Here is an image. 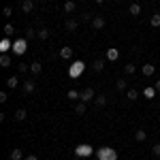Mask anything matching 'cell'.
I'll list each match as a JSON object with an SVG mask.
<instances>
[{
	"label": "cell",
	"instance_id": "obj_1",
	"mask_svg": "<svg viewBox=\"0 0 160 160\" xmlns=\"http://www.w3.org/2000/svg\"><path fill=\"white\" fill-rule=\"evenodd\" d=\"M96 152L92 145H88V143H79L77 148H75V156L77 158H90V156H94Z\"/></svg>",
	"mask_w": 160,
	"mask_h": 160
},
{
	"label": "cell",
	"instance_id": "obj_2",
	"mask_svg": "<svg viewBox=\"0 0 160 160\" xmlns=\"http://www.w3.org/2000/svg\"><path fill=\"white\" fill-rule=\"evenodd\" d=\"M83 71H86V62L83 60H77L71 64V68H68V77L71 79H77V77H81L83 75Z\"/></svg>",
	"mask_w": 160,
	"mask_h": 160
},
{
	"label": "cell",
	"instance_id": "obj_3",
	"mask_svg": "<svg viewBox=\"0 0 160 160\" xmlns=\"http://www.w3.org/2000/svg\"><path fill=\"white\" fill-rule=\"evenodd\" d=\"M96 158L98 160H118V152L113 148H100L96 152Z\"/></svg>",
	"mask_w": 160,
	"mask_h": 160
},
{
	"label": "cell",
	"instance_id": "obj_4",
	"mask_svg": "<svg viewBox=\"0 0 160 160\" xmlns=\"http://www.w3.org/2000/svg\"><path fill=\"white\" fill-rule=\"evenodd\" d=\"M26 51H28V38H17V41H13V53H15V56H24Z\"/></svg>",
	"mask_w": 160,
	"mask_h": 160
},
{
	"label": "cell",
	"instance_id": "obj_5",
	"mask_svg": "<svg viewBox=\"0 0 160 160\" xmlns=\"http://www.w3.org/2000/svg\"><path fill=\"white\" fill-rule=\"evenodd\" d=\"M96 98V92H94V88H86L83 92H81V102H90V100Z\"/></svg>",
	"mask_w": 160,
	"mask_h": 160
},
{
	"label": "cell",
	"instance_id": "obj_6",
	"mask_svg": "<svg viewBox=\"0 0 160 160\" xmlns=\"http://www.w3.org/2000/svg\"><path fill=\"white\" fill-rule=\"evenodd\" d=\"M0 51H2V53H7V51H13V43H11V38H2V41H0Z\"/></svg>",
	"mask_w": 160,
	"mask_h": 160
},
{
	"label": "cell",
	"instance_id": "obj_7",
	"mask_svg": "<svg viewBox=\"0 0 160 160\" xmlns=\"http://www.w3.org/2000/svg\"><path fill=\"white\" fill-rule=\"evenodd\" d=\"M118 58H120V49H118V47H109V49H107V60L115 62Z\"/></svg>",
	"mask_w": 160,
	"mask_h": 160
},
{
	"label": "cell",
	"instance_id": "obj_8",
	"mask_svg": "<svg viewBox=\"0 0 160 160\" xmlns=\"http://www.w3.org/2000/svg\"><path fill=\"white\" fill-rule=\"evenodd\" d=\"M92 28H94V30H102V28H105V17L96 15V17L92 19Z\"/></svg>",
	"mask_w": 160,
	"mask_h": 160
},
{
	"label": "cell",
	"instance_id": "obj_9",
	"mask_svg": "<svg viewBox=\"0 0 160 160\" xmlns=\"http://www.w3.org/2000/svg\"><path fill=\"white\" fill-rule=\"evenodd\" d=\"M141 73L145 75V77H152V75L156 73V66H154V64H143V66H141Z\"/></svg>",
	"mask_w": 160,
	"mask_h": 160
},
{
	"label": "cell",
	"instance_id": "obj_10",
	"mask_svg": "<svg viewBox=\"0 0 160 160\" xmlns=\"http://www.w3.org/2000/svg\"><path fill=\"white\" fill-rule=\"evenodd\" d=\"M11 64H13V60H11L9 53H2V56H0V66H2V68H9Z\"/></svg>",
	"mask_w": 160,
	"mask_h": 160
},
{
	"label": "cell",
	"instance_id": "obj_11",
	"mask_svg": "<svg viewBox=\"0 0 160 160\" xmlns=\"http://www.w3.org/2000/svg\"><path fill=\"white\" fill-rule=\"evenodd\" d=\"M60 58L62 60H71V58H73V47H62L60 49Z\"/></svg>",
	"mask_w": 160,
	"mask_h": 160
},
{
	"label": "cell",
	"instance_id": "obj_12",
	"mask_svg": "<svg viewBox=\"0 0 160 160\" xmlns=\"http://www.w3.org/2000/svg\"><path fill=\"white\" fill-rule=\"evenodd\" d=\"M22 11L24 13H32L34 11V0H24V2H22Z\"/></svg>",
	"mask_w": 160,
	"mask_h": 160
},
{
	"label": "cell",
	"instance_id": "obj_13",
	"mask_svg": "<svg viewBox=\"0 0 160 160\" xmlns=\"http://www.w3.org/2000/svg\"><path fill=\"white\" fill-rule=\"evenodd\" d=\"M30 73L32 75H41L43 73V64H41V62H32V64H30Z\"/></svg>",
	"mask_w": 160,
	"mask_h": 160
},
{
	"label": "cell",
	"instance_id": "obj_14",
	"mask_svg": "<svg viewBox=\"0 0 160 160\" xmlns=\"http://www.w3.org/2000/svg\"><path fill=\"white\" fill-rule=\"evenodd\" d=\"M24 92L26 94H32V92H34V90H37V83H34V81H24Z\"/></svg>",
	"mask_w": 160,
	"mask_h": 160
},
{
	"label": "cell",
	"instance_id": "obj_15",
	"mask_svg": "<svg viewBox=\"0 0 160 160\" xmlns=\"http://www.w3.org/2000/svg\"><path fill=\"white\" fill-rule=\"evenodd\" d=\"M156 92H158L156 88L148 86V88H145V90H143V96H145V98H154V96H156Z\"/></svg>",
	"mask_w": 160,
	"mask_h": 160
},
{
	"label": "cell",
	"instance_id": "obj_16",
	"mask_svg": "<svg viewBox=\"0 0 160 160\" xmlns=\"http://www.w3.org/2000/svg\"><path fill=\"white\" fill-rule=\"evenodd\" d=\"M102 68H105V62L102 60H94L92 62V71H94V73H100Z\"/></svg>",
	"mask_w": 160,
	"mask_h": 160
},
{
	"label": "cell",
	"instance_id": "obj_17",
	"mask_svg": "<svg viewBox=\"0 0 160 160\" xmlns=\"http://www.w3.org/2000/svg\"><path fill=\"white\" fill-rule=\"evenodd\" d=\"M9 158L11 160H24V152L22 149H13L11 154H9Z\"/></svg>",
	"mask_w": 160,
	"mask_h": 160
},
{
	"label": "cell",
	"instance_id": "obj_18",
	"mask_svg": "<svg viewBox=\"0 0 160 160\" xmlns=\"http://www.w3.org/2000/svg\"><path fill=\"white\" fill-rule=\"evenodd\" d=\"M17 86H19V79H17V77H9V79H7V88H9V90H15Z\"/></svg>",
	"mask_w": 160,
	"mask_h": 160
},
{
	"label": "cell",
	"instance_id": "obj_19",
	"mask_svg": "<svg viewBox=\"0 0 160 160\" xmlns=\"http://www.w3.org/2000/svg\"><path fill=\"white\" fill-rule=\"evenodd\" d=\"M66 98H68V100H77V98H81V92H77V90H68V92H66Z\"/></svg>",
	"mask_w": 160,
	"mask_h": 160
},
{
	"label": "cell",
	"instance_id": "obj_20",
	"mask_svg": "<svg viewBox=\"0 0 160 160\" xmlns=\"http://www.w3.org/2000/svg\"><path fill=\"white\" fill-rule=\"evenodd\" d=\"M149 24H152V28H160V13H154V15H152Z\"/></svg>",
	"mask_w": 160,
	"mask_h": 160
},
{
	"label": "cell",
	"instance_id": "obj_21",
	"mask_svg": "<svg viewBox=\"0 0 160 160\" xmlns=\"http://www.w3.org/2000/svg\"><path fill=\"white\" fill-rule=\"evenodd\" d=\"M94 105H96V107H105V105H107V96H102V94H98V96L94 98Z\"/></svg>",
	"mask_w": 160,
	"mask_h": 160
},
{
	"label": "cell",
	"instance_id": "obj_22",
	"mask_svg": "<svg viewBox=\"0 0 160 160\" xmlns=\"http://www.w3.org/2000/svg\"><path fill=\"white\" fill-rule=\"evenodd\" d=\"M75 9H77V4H75L73 0H66V2H64V11L66 13H73Z\"/></svg>",
	"mask_w": 160,
	"mask_h": 160
},
{
	"label": "cell",
	"instance_id": "obj_23",
	"mask_svg": "<svg viewBox=\"0 0 160 160\" xmlns=\"http://www.w3.org/2000/svg\"><path fill=\"white\" fill-rule=\"evenodd\" d=\"M26 115H28V113H26V109H17V111H15V120H17V122H24Z\"/></svg>",
	"mask_w": 160,
	"mask_h": 160
},
{
	"label": "cell",
	"instance_id": "obj_24",
	"mask_svg": "<svg viewBox=\"0 0 160 160\" xmlns=\"http://www.w3.org/2000/svg\"><path fill=\"white\" fill-rule=\"evenodd\" d=\"M17 71H19L22 75L28 73V71H30V64H28V62H19V64H17Z\"/></svg>",
	"mask_w": 160,
	"mask_h": 160
},
{
	"label": "cell",
	"instance_id": "obj_25",
	"mask_svg": "<svg viewBox=\"0 0 160 160\" xmlns=\"http://www.w3.org/2000/svg\"><path fill=\"white\" fill-rule=\"evenodd\" d=\"M128 11L132 13V15H139V13H141V4H139V2H132V4H130V9H128Z\"/></svg>",
	"mask_w": 160,
	"mask_h": 160
},
{
	"label": "cell",
	"instance_id": "obj_26",
	"mask_svg": "<svg viewBox=\"0 0 160 160\" xmlns=\"http://www.w3.org/2000/svg\"><path fill=\"white\" fill-rule=\"evenodd\" d=\"M38 38H41V41H47V38H49V30H47V28H41V30H38Z\"/></svg>",
	"mask_w": 160,
	"mask_h": 160
},
{
	"label": "cell",
	"instance_id": "obj_27",
	"mask_svg": "<svg viewBox=\"0 0 160 160\" xmlns=\"http://www.w3.org/2000/svg\"><path fill=\"white\" fill-rule=\"evenodd\" d=\"M124 73H126V75H135L137 73V66H135V64H126V66H124Z\"/></svg>",
	"mask_w": 160,
	"mask_h": 160
},
{
	"label": "cell",
	"instance_id": "obj_28",
	"mask_svg": "<svg viewBox=\"0 0 160 160\" xmlns=\"http://www.w3.org/2000/svg\"><path fill=\"white\" fill-rule=\"evenodd\" d=\"M34 37H38V30H34V28H28L24 38H34Z\"/></svg>",
	"mask_w": 160,
	"mask_h": 160
},
{
	"label": "cell",
	"instance_id": "obj_29",
	"mask_svg": "<svg viewBox=\"0 0 160 160\" xmlns=\"http://www.w3.org/2000/svg\"><path fill=\"white\" fill-rule=\"evenodd\" d=\"M135 139H137V141H145V139H148V132H145V130H137Z\"/></svg>",
	"mask_w": 160,
	"mask_h": 160
},
{
	"label": "cell",
	"instance_id": "obj_30",
	"mask_svg": "<svg viewBox=\"0 0 160 160\" xmlns=\"http://www.w3.org/2000/svg\"><path fill=\"white\" fill-rule=\"evenodd\" d=\"M77 26H79L77 19H68V22H66V30H77Z\"/></svg>",
	"mask_w": 160,
	"mask_h": 160
},
{
	"label": "cell",
	"instance_id": "obj_31",
	"mask_svg": "<svg viewBox=\"0 0 160 160\" xmlns=\"http://www.w3.org/2000/svg\"><path fill=\"white\" fill-rule=\"evenodd\" d=\"M137 96H139V92H137V90H126V98L137 100Z\"/></svg>",
	"mask_w": 160,
	"mask_h": 160
},
{
	"label": "cell",
	"instance_id": "obj_32",
	"mask_svg": "<svg viewBox=\"0 0 160 160\" xmlns=\"http://www.w3.org/2000/svg\"><path fill=\"white\" fill-rule=\"evenodd\" d=\"M75 113H79V115H83V113H86V102H79V105L75 107Z\"/></svg>",
	"mask_w": 160,
	"mask_h": 160
},
{
	"label": "cell",
	"instance_id": "obj_33",
	"mask_svg": "<svg viewBox=\"0 0 160 160\" xmlns=\"http://www.w3.org/2000/svg\"><path fill=\"white\" fill-rule=\"evenodd\" d=\"M13 30H15V28H13V24H7V26H4V37L9 38L13 34Z\"/></svg>",
	"mask_w": 160,
	"mask_h": 160
},
{
	"label": "cell",
	"instance_id": "obj_34",
	"mask_svg": "<svg viewBox=\"0 0 160 160\" xmlns=\"http://www.w3.org/2000/svg\"><path fill=\"white\" fill-rule=\"evenodd\" d=\"M115 88H118V90H126V79H118V81H115Z\"/></svg>",
	"mask_w": 160,
	"mask_h": 160
},
{
	"label": "cell",
	"instance_id": "obj_35",
	"mask_svg": "<svg viewBox=\"0 0 160 160\" xmlns=\"http://www.w3.org/2000/svg\"><path fill=\"white\" fill-rule=\"evenodd\" d=\"M2 15H4V17H11V15H13V9H11V7H4V9H2Z\"/></svg>",
	"mask_w": 160,
	"mask_h": 160
},
{
	"label": "cell",
	"instance_id": "obj_36",
	"mask_svg": "<svg viewBox=\"0 0 160 160\" xmlns=\"http://www.w3.org/2000/svg\"><path fill=\"white\" fill-rule=\"evenodd\" d=\"M94 17L90 15V13H81V22H92Z\"/></svg>",
	"mask_w": 160,
	"mask_h": 160
},
{
	"label": "cell",
	"instance_id": "obj_37",
	"mask_svg": "<svg viewBox=\"0 0 160 160\" xmlns=\"http://www.w3.org/2000/svg\"><path fill=\"white\" fill-rule=\"evenodd\" d=\"M152 154H154V156H160V143H156V145L152 148Z\"/></svg>",
	"mask_w": 160,
	"mask_h": 160
},
{
	"label": "cell",
	"instance_id": "obj_38",
	"mask_svg": "<svg viewBox=\"0 0 160 160\" xmlns=\"http://www.w3.org/2000/svg\"><path fill=\"white\" fill-rule=\"evenodd\" d=\"M7 100H9L7 98V92H0V102H7Z\"/></svg>",
	"mask_w": 160,
	"mask_h": 160
},
{
	"label": "cell",
	"instance_id": "obj_39",
	"mask_svg": "<svg viewBox=\"0 0 160 160\" xmlns=\"http://www.w3.org/2000/svg\"><path fill=\"white\" fill-rule=\"evenodd\" d=\"M24 160H38V158H37V156H34V154H30V156H26Z\"/></svg>",
	"mask_w": 160,
	"mask_h": 160
},
{
	"label": "cell",
	"instance_id": "obj_40",
	"mask_svg": "<svg viewBox=\"0 0 160 160\" xmlns=\"http://www.w3.org/2000/svg\"><path fill=\"white\" fill-rule=\"evenodd\" d=\"M154 88H156V90H158V92H160V79H158V81H156V86H154Z\"/></svg>",
	"mask_w": 160,
	"mask_h": 160
},
{
	"label": "cell",
	"instance_id": "obj_41",
	"mask_svg": "<svg viewBox=\"0 0 160 160\" xmlns=\"http://www.w3.org/2000/svg\"><path fill=\"white\" fill-rule=\"evenodd\" d=\"M96 2H98V4H102V2H105V0H96Z\"/></svg>",
	"mask_w": 160,
	"mask_h": 160
}]
</instances>
